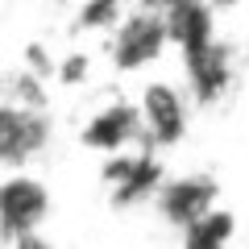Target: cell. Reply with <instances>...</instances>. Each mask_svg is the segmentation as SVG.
Here are the masks:
<instances>
[{
  "instance_id": "3957f363",
  "label": "cell",
  "mask_w": 249,
  "mask_h": 249,
  "mask_svg": "<svg viewBox=\"0 0 249 249\" xmlns=\"http://www.w3.org/2000/svg\"><path fill=\"white\" fill-rule=\"evenodd\" d=\"M142 124H145V133L154 137V142L170 145L183 137L187 129V112H183V96H178L170 83H150V88L142 91Z\"/></svg>"
},
{
  "instance_id": "277c9868",
  "label": "cell",
  "mask_w": 249,
  "mask_h": 249,
  "mask_svg": "<svg viewBox=\"0 0 249 249\" xmlns=\"http://www.w3.org/2000/svg\"><path fill=\"white\" fill-rule=\"evenodd\" d=\"M208 204H212V187H208L204 178H178V183H170L158 196V212L166 216L170 224L199 220V216L208 212Z\"/></svg>"
},
{
  "instance_id": "6da1fadb",
  "label": "cell",
  "mask_w": 249,
  "mask_h": 249,
  "mask_svg": "<svg viewBox=\"0 0 249 249\" xmlns=\"http://www.w3.org/2000/svg\"><path fill=\"white\" fill-rule=\"evenodd\" d=\"M166 37H170V25H166V17H158V13H133V17H124L121 29H116V37H112L116 67L137 71V67L154 62L162 50H166Z\"/></svg>"
},
{
  "instance_id": "7a4b0ae2",
  "label": "cell",
  "mask_w": 249,
  "mask_h": 249,
  "mask_svg": "<svg viewBox=\"0 0 249 249\" xmlns=\"http://www.w3.org/2000/svg\"><path fill=\"white\" fill-rule=\"evenodd\" d=\"M50 196L37 178H9L0 183V229L4 232H29L34 224H42Z\"/></svg>"
},
{
  "instance_id": "5b68a950",
  "label": "cell",
  "mask_w": 249,
  "mask_h": 249,
  "mask_svg": "<svg viewBox=\"0 0 249 249\" xmlns=\"http://www.w3.org/2000/svg\"><path fill=\"white\" fill-rule=\"evenodd\" d=\"M133 129H137L133 112L112 108V112L96 116V124L88 129V142H91V145H100V150H116V145H124L129 137H133Z\"/></svg>"
}]
</instances>
